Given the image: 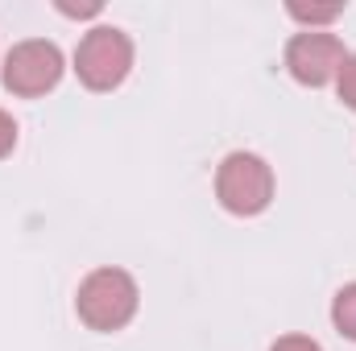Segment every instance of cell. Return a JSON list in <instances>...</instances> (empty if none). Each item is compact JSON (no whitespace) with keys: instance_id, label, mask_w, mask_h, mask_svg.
<instances>
[{"instance_id":"cell-9","label":"cell","mask_w":356,"mask_h":351,"mask_svg":"<svg viewBox=\"0 0 356 351\" xmlns=\"http://www.w3.org/2000/svg\"><path fill=\"white\" fill-rule=\"evenodd\" d=\"M13 145H17V120L8 112H0V157H8Z\"/></svg>"},{"instance_id":"cell-7","label":"cell","mask_w":356,"mask_h":351,"mask_svg":"<svg viewBox=\"0 0 356 351\" xmlns=\"http://www.w3.org/2000/svg\"><path fill=\"white\" fill-rule=\"evenodd\" d=\"M340 12H344L340 4H290V17H294V21H302V25H311V29H315V25L336 21Z\"/></svg>"},{"instance_id":"cell-4","label":"cell","mask_w":356,"mask_h":351,"mask_svg":"<svg viewBox=\"0 0 356 351\" xmlns=\"http://www.w3.org/2000/svg\"><path fill=\"white\" fill-rule=\"evenodd\" d=\"M63 79V54L54 42L46 37H29V42H17L4 58V87L13 95H46L50 87H58Z\"/></svg>"},{"instance_id":"cell-1","label":"cell","mask_w":356,"mask_h":351,"mask_svg":"<svg viewBox=\"0 0 356 351\" xmlns=\"http://www.w3.org/2000/svg\"><path fill=\"white\" fill-rule=\"evenodd\" d=\"M137 302H141L137 281L124 268H95V273L83 277V285L75 293L79 318L88 323L91 331H104V335L129 327L133 314H137Z\"/></svg>"},{"instance_id":"cell-3","label":"cell","mask_w":356,"mask_h":351,"mask_svg":"<svg viewBox=\"0 0 356 351\" xmlns=\"http://www.w3.org/2000/svg\"><path fill=\"white\" fill-rule=\"evenodd\" d=\"M216 198L232 215H261L273 198V170L257 153H228L216 170Z\"/></svg>"},{"instance_id":"cell-6","label":"cell","mask_w":356,"mask_h":351,"mask_svg":"<svg viewBox=\"0 0 356 351\" xmlns=\"http://www.w3.org/2000/svg\"><path fill=\"white\" fill-rule=\"evenodd\" d=\"M332 323H336V331H340L344 339L356 343V281L336 293V302H332Z\"/></svg>"},{"instance_id":"cell-10","label":"cell","mask_w":356,"mask_h":351,"mask_svg":"<svg viewBox=\"0 0 356 351\" xmlns=\"http://www.w3.org/2000/svg\"><path fill=\"white\" fill-rule=\"evenodd\" d=\"M269 351H323V348L315 339H307V335H282Z\"/></svg>"},{"instance_id":"cell-8","label":"cell","mask_w":356,"mask_h":351,"mask_svg":"<svg viewBox=\"0 0 356 351\" xmlns=\"http://www.w3.org/2000/svg\"><path fill=\"white\" fill-rule=\"evenodd\" d=\"M336 91H340V99L356 108V54L344 58V67H340V75H336Z\"/></svg>"},{"instance_id":"cell-5","label":"cell","mask_w":356,"mask_h":351,"mask_svg":"<svg viewBox=\"0 0 356 351\" xmlns=\"http://www.w3.org/2000/svg\"><path fill=\"white\" fill-rule=\"evenodd\" d=\"M348 50L336 33H319V29H307V33H294L290 46H286V71L307 83V87H323L340 75Z\"/></svg>"},{"instance_id":"cell-2","label":"cell","mask_w":356,"mask_h":351,"mask_svg":"<svg viewBox=\"0 0 356 351\" xmlns=\"http://www.w3.org/2000/svg\"><path fill=\"white\" fill-rule=\"evenodd\" d=\"M129 67H133V42H129L124 29L95 25L91 33H83L79 50H75V75L83 79V87H91V91L120 87Z\"/></svg>"},{"instance_id":"cell-11","label":"cell","mask_w":356,"mask_h":351,"mask_svg":"<svg viewBox=\"0 0 356 351\" xmlns=\"http://www.w3.org/2000/svg\"><path fill=\"white\" fill-rule=\"evenodd\" d=\"M58 12H67V17H95V12H99V4H67V0H63V4H58Z\"/></svg>"}]
</instances>
